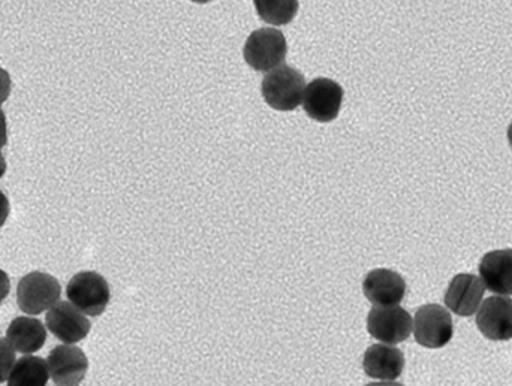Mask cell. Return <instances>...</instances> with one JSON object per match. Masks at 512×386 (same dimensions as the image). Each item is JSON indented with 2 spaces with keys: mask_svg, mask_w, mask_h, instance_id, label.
<instances>
[{
  "mask_svg": "<svg viewBox=\"0 0 512 386\" xmlns=\"http://www.w3.org/2000/svg\"><path fill=\"white\" fill-rule=\"evenodd\" d=\"M261 90L268 107L277 111H294L303 102L306 80L297 69L280 65L265 75Z\"/></svg>",
  "mask_w": 512,
  "mask_h": 386,
  "instance_id": "6da1fadb",
  "label": "cell"
},
{
  "mask_svg": "<svg viewBox=\"0 0 512 386\" xmlns=\"http://www.w3.org/2000/svg\"><path fill=\"white\" fill-rule=\"evenodd\" d=\"M288 53L285 35L280 30L264 27L251 33L243 50L246 63L258 72H270L282 65Z\"/></svg>",
  "mask_w": 512,
  "mask_h": 386,
  "instance_id": "7a4b0ae2",
  "label": "cell"
},
{
  "mask_svg": "<svg viewBox=\"0 0 512 386\" xmlns=\"http://www.w3.org/2000/svg\"><path fill=\"white\" fill-rule=\"evenodd\" d=\"M68 300L84 315L99 316L110 303V286L101 274L83 271L72 277L66 288Z\"/></svg>",
  "mask_w": 512,
  "mask_h": 386,
  "instance_id": "3957f363",
  "label": "cell"
},
{
  "mask_svg": "<svg viewBox=\"0 0 512 386\" xmlns=\"http://www.w3.org/2000/svg\"><path fill=\"white\" fill-rule=\"evenodd\" d=\"M414 333L415 340L423 348H444L454 336L453 318L439 304H427L415 313Z\"/></svg>",
  "mask_w": 512,
  "mask_h": 386,
  "instance_id": "277c9868",
  "label": "cell"
},
{
  "mask_svg": "<svg viewBox=\"0 0 512 386\" xmlns=\"http://www.w3.org/2000/svg\"><path fill=\"white\" fill-rule=\"evenodd\" d=\"M62 295L60 283L50 274H27L18 283V307L27 315H41L45 310L51 309Z\"/></svg>",
  "mask_w": 512,
  "mask_h": 386,
  "instance_id": "5b68a950",
  "label": "cell"
},
{
  "mask_svg": "<svg viewBox=\"0 0 512 386\" xmlns=\"http://www.w3.org/2000/svg\"><path fill=\"white\" fill-rule=\"evenodd\" d=\"M414 321L402 307L375 306L367 318V330L373 339L385 345H399L411 336Z\"/></svg>",
  "mask_w": 512,
  "mask_h": 386,
  "instance_id": "8992f818",
  "label": "cell"
},
{
  "mask_svg": "<svg viewBox=\"0 0 512 386\" xmlns=\"http://www.w3.org/2000/svg\"><path fill=\"white\" fill-rule=\"evenodd\" d=\"M342 102V86L330 78H316L304 90V111L316 122H333L339 116Z\"/></svg>",
  "mask_w": 512,
  "mask_h": 386,
  "instance_id": "52a82bcc",
  "label": "cell"
},
{
  "mask_svg": "<svg viewBox=\"0 0 512 386\" xmlns=\"http://www.w3.org/2000/svg\"><path fill=\"white\" fill-rule=\"evenodd\" d=\"M47 328L60 342L74 345L86 339L92 330V324L80 309L72 303L57 301L47 313Z\"/></svg>",
  "mask_w": 512,
  "mask_h": 386,
  "instance_id": "ba28073f",
  "label": "cell"
},
{
  "mask_svg": "<svg viewBox=\"0 0 512 386\" xmlns=\"http://www.w3.org/2000/svg\"><path fill=\"white\" fill-rule=\"evenodd\" d=\"M477 327L486 339L507 342L512 339V300L504 295L487 298L478 310Z\"/></svg>",
  "mask_w": 512,
  "mask_h": 386,
  "instance_id": "9c48e42d",
  "label": "cell"
},
{
  "mask_svg": "<svg viewBox=\"0 0 512 386\" xmlns=\"http://www.w3.org/2000/svg\"><path fill=\"white\" fill-rule=\"evenodd\" d=\"M47 363L51 379L57 385H78L89 370L86 354L68 343L54 348L48 355Z\"/></svg>",
  "mask_w": 512,
  "mask_h": 386,
  "instance_id": "30bf717a",
  "label": "cell"
},
{
  "mask_svg": "<svg viewBox=\"0 0 512 386\" xmlns=\"http://www.w3.org/2000/svg\"><path fill=\"white\" fill-rule=\"evenodd\" d=\"M363 292L373 306H396L406 295V282L396 271L378 268L363 282Z\"/></svg>",
  "mask_w": 512,
  "mask_h": 386,
  "instance_id": "8fae6325",
  "label": "cell"
},
{
  "mask_svg": "<svg viewBox=\"0 0 512 386\" xmlns=\"http://www.w3.org/2000/svg\"><path fill=\"white\" fill-rule=\"evenodd\" d=\"M486 285L474 274H459L451 280L445 294V304L451 312L459 316H472L478 312L483 300Z\"/></svg>",
  "mask_w": 512,
  "mask_h": 386,
  "instance_id": "7c38bea8",
  "label": "cell"
},
{
  "mask_svg": "<svg viewBox=\"0 0 512 386\" xmlns=\"http://www.w3.org/2000/svg\"><path fill=\"white\" fill-rule=\"evenodd\" d=\"M363 369L376 381H396L405 369V355L388 345H373L364 354Z\"/></svg>",
  "mask_w": 512,
  "mask_h": 386,
  "instance_id": "4fadbf2b",
  "label": "cell"
},
{
  "mask_svg": "<svg viewBox=\"0 0 512 386\" xmlns=\"http://www.w3.org/2000/svg\"><path fill=\"white\" fill-rule=\"evenodd\" d=\"M480 274L487 289L512 295V249L493 250L481 259Z\"/></svg>",
  "mask_w": 512,
  "mask_h": 386,
  "instance_id": "5bb4252c",
  "label": "cell"
},
{
  "mask_svg": "<svg viewBox=\"0 0 512 386\" xmlns=\"http://www.w3.org/2000/svg\"><path fill=\"white\" fill-rule=\"evenodd\" d=\"M6 340L21 354H35L47 340V330L38 319L17 318L6 330Z\"/></svg>",
  "mask_w": 512,
  "mask_h": 386,
  "instance_id": "9a60e30c",
  "label": "cell"
},
{
  "mask_svg": "<svg viewBox=\"0 0 512 386\" xmlns=\"http://www.w3.org/2000/svg\"><path fill=\"white\" fill-rule=\"evenodd\" d=\"M50 378L48 363L41 357L21 358L12 367L9 375V386H45Z\"/></svg>",
  "mask_w": 512,
  "mask_h": 386,
  "instance_id": "2e32d148",
  "label": "cell"
},
{
  "mask_svg": "<svg viewBox=\"0 0 512 386\" xmlns=\"http://www.w3.org/2000/svg\"><path fill=\"white\" fill-rule=\"evenodd\" d=\"M256 12L265 23L273 26H285L297 15L298 0H254Z\"/></svg>",
  "mask_w": 512,
  "mask_h": 386,
  "instance_id": "e0dca14e",
  "label": "cell"
},
{
  "mask_svg": "<svg viewBox=\"0 0 512 386\" xmlns=\"http://www.w3.org/2000/svg\"><path fill=\"white\" fill-rule=\"evenodd\" d=\"M15 364V349L8 340L0 339V384L8 381Z\"/></svg>",
  "mask_w": 512,
  "mask_h": 386,
  "instance_id": "ac0fdd59",
  "label": "cell"
},
{
  "mask_svg": "<svg viewBox=\"0 0 512 386\" xmlns=\"http://www.w3.org/2000/svg\"><path fill=\"white\" fill-rule=\"evenodd\" d=\"M11 77L5 69L0 68V105L8 99L9 93H11Z\"/></svg>",
  "mask_w": 512,
  "mask_h": 386,
  "instance_id": "d6986e66",
  "label": "cell"
},
{
  "mask_svg": "<svg viewBox=\"0 0 512 386\" xmlns=\"http://www.w3.org/2000/svg\"><path fill=\"white\" fill-rule=\"evenodd\" d=\"M9 211H11V204H9L8 196L0 191V228L5 225L6 219H8Z\"/></svg>",
  "mask_w": 512,
  "mask_h": 386,
  "instance_id": "ffe728a7",
  "label": "cell"
},
{
  "mask_svg": "<svg viewBox=\"0 0 512 386\" xmlns=\"http://www.w3.org/2000/svg\"><path fill=\"white\" fill-rule=\"evenodd\" d=\"M9 288H11V283H9L8 274L5 271L0 270V304L3 303V300H6L9 294Z\"/></svg>",
  "mask_w": 512,
  "mask_h": 386,
  "instance_id": "44dd1931",
  "label": "cell"
},
{
  "mask_svg": "<svg viewBox=\"0 0 512 386\" xmlns=\"http://www.w3.org/2000/svg\"><path fill=\"white\" fill-rule=\"evenodd\" d=\"M8 143V132H6V117L5 113L0 110V149L6 146Z\"/></svg>",
  "mask_w": 512,
  "mask_h": 386,
  "instance_id": "7402d4cb",
  "label": "cell"
},
{
  "mask_svg": "<svg viewBox=\"0 0 512 386\" xmlns=\"http://www.w3.org/2000/svg\"><path fill=\"white\" fill-rule=\"evenodd\" d=\"M6 173V161L3 158L2 153H0V179L5 176Z\"/></svg>",
  "mask_w": 512,
  "mask_h": 386,
  "instance_id": "603a6c76",
  "label": "cell"
},
{
  "mask_svg": "<svg viewBox=\"0 0 512 386\" xmlns=\"http://www.w3.org/2000/svg\"><path fill=\"white\" fill-rule=\"evenodd\" d=\"M508 141H510V146H511V150H512V122H511L510 128H508Z\"/></svg>",
  "mask_w": 512,
  "mask_h": 386,
  "instance_id": "cb8c5ba5",
  "label": "cell"
},
{
  "mask_svg": "<svg viewBox=\"0 0 512 386\" xmlns=\"http://www.w3.org/2000/svg\"><path fill=\"white\" fill-rule=\"evenodd\" d=\"M191 2H195V3H209V2H212V0H191Z\"/></svg>",
  "mask_w": 512,
  "mask_h": 386,
  "instance_id": "d4e9b609",
  "label": "cell"
}]
</instances>
